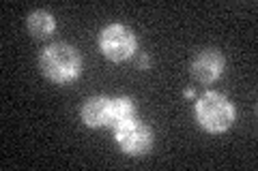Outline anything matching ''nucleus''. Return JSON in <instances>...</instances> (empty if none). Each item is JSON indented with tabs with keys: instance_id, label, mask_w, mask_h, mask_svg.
Segmentation results:
<instances>
[{
	"instance_id": "1",
	"label": "nucleus",
	"mask_w": 258,
	"mask_h": 171,
	"mask_svg": "<svg viewBox=\"0 0 258 171\" xmlns=\"http://www.w3.org/2000/svg\"><path fill=\"white\" fill-rule=\"evenodd\" d=\"M39 69L54 84H71L82 73V56L69 43H52L39 56Z\"/></svg>"
},
{
	"instance_id": "2",
	"label": "nucleus",
	"mask_w": 258,
	"mask_h": 171,
	"mask_svg": "<svg viewBox=\"0 0 258 171\" xmlns=\"http://www.w3.org/2000/svg\"><path fill=\"white\" fill-rule=\"evenodd\" d=\"M194 113H196L198 124L209 133L228 131L237 120V109L230 103V99L224 96L222 92H213V90H209L200 99H196Z\"/></svg>"
},
{
	"instance_id": "3",
	"label": "nucleus",
	"mask_w": 258,
	"mask_h": 171,
	"mask_svg": "<svg viewBox=\"0 0 258 171\" xmlns=\"http://www.w3.org/2000/svg\"><path fill=\"white\" fill-rule=\"evenodd\" d=\"M138 47L134 30L125 24H110L99 32V50L112 62H123L132 58Z\"/></svg>"
},
{
	"instance_id": "4",
	"label": "nucleus",
	"mask_w": 258,
	"mask_h": 171,
	"mask_svg": "<svg viewBox=\"0 0 258 171\" xmlns=\"http://www.w3.org/2000/svg\"><path fill=\"white\" fill-rule=\"evenodd\" d=\"M114 133V139L120 145V150L129 156H142L153 148V128L149 124H144L142 120H132V122H125L116 128H112Z\"/></svg>"
},
{
	"instance_id": "5",
	"label": "nucleus",
	"mask_w": 258,
	"mask_h": 171,
	"mask_svg": "<svg viewBox=\"0 0 258 171\" xmlns=\"http://www.w3.org/2000/svg\"><path fill=\"white\" fill-rule=\"evenodd\" d=\"M226 60L220 50H203L191 60V77L198 84H213L222 77Z\"/></svg>"
},
{
	"instance_id": "6",
	"label": "nucleus",
	"mask_w": 258,
	"mask_h": 171,
	"mask_svg": "<svg viewBox=\"0 0 258 171\" xmlns=\"http://www.w3.org/2000/svg\"><path fill=\"white\" fill-rule=\"evenodd\" d=\"M82 122L91 128H99V126H110L112 124V99L106 94H97V96H88L82 105Z\"/></svg>"
},
{
	"instance_id": "7",
	"label": "nucleus",
	"mask_w": 258,
	"mask_h": 171,
	"mask_svg": "<svg viewBox=\"0 0 258 171\" xmlns=\"http://www.w3.org/2000/svg\"><path fill=\"white\" fill-rule=\"evenodd\" d=\"M26 26H28V32L35 39H47V37H52V32L56 30V22H54V15L50 11L37 9L28 15Z\"/></svg>"
},
{
	"instance_id": "8",
	"label": "nucleus",
	"mask_w": 258,
	"mask_h": 171,
	"mask_svg": "<svg viewBox=\"0 0 258 171\" xmlns=\"http://www.w3.org/2000/svg\"><path fill=\"white\" fill-rule=\"evenodd\" d=\"M138 118V111H136V103L129 96H114L112 99V128H116L125 122H132Z\"/></svg>"
},
{
	"instance_id": "9",
	"label": "nucleus",
	"mask_w": 258,
	"mask_h": 171,
	"mask_svg": "<svg viewBox=\"0 0 258 171\" xmlns=\"http://www.w3.org/2000/svg\"><path fill=\"white\" fill-rule=\"evenodd\" d=\"M144 67H149V58H147V56H142V58H140V69H144Z\"/></svg>"
},
{
	"instance_id": "10",
	"label": "nucleus",
	"mask_w": 258,
	"mask_h": 171,
	"mask_svg": "<svg viewBox=\"0 0 258 171\" xmlns=\"http://www.w3.org/2000/svg\"><path fill=\"white\" fill-rule=\"evenodd\" d=\"M183 94H185V96H189V99H191V96H196V90H191V88H189V90H185Z\"/></svg>"
}]
</instances>
